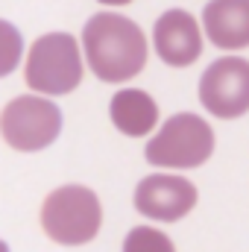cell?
Wrapping results in <instances>:
<instances>
[{"mask_svg": "<svg viewBox=\"0 0 249 252\" xmlns=\"http://www.w3.org/2000/svg\"><path fill=\"white\" fill-rule=\"evenodd\" d=\"M82 50L91 73L103 82H126L147 64L144 30L121 12H97L82 27Z\"/></svg>", "mask_w": 249, "mask_h": 252, "instance_id": "obj_1", "label": "cell"}, {"mask_svg": "<svg viewBox=\"0 0 249 252\" xmlns=\"http://www.w3.org/2000/svg\"><path fill=\"white\" fill-rule=\"evenodd\" d=\"M103 226V205L85 185H62L47 193L41 205V229L62 247H82L97 238Z\"/></svg>", "mask_w": 249, "mask_h": 252, "instance_id": "obj_2", "label": "cell"}, {"mask_svg": "<svg viewBox=\"0 0 249 252\" xmlns=\"http://www.w3.org/2000/svg\"><path fill=\"white\" fill-rule=\"evenodd\" d=\"M82 50L70 32L38 35L27 53L24 79L32 91L47 97H62L79 88L82 82Z\"/></svg>", "mask_w": 249, "mask_h": 252, "instance_id": "obj_3", "label": "cell"}, {"mask_svg": "<svg viewBox=\"0 0 249 252\" xmlns=\"http://www.w3.org/2000/svg\"><path fill=\"white\" fill-rule=\"evenodd\" d=\"M211 153H214V129L190 112L167 118V124H161L156 138H150L144 150L153 167H167V170L199 167L211 158Z\"/></svg>", "mask_w": 249, "mask_h": 252, "instance_id": "obj_4", "label": "cell"}, {"mask_svg": "<svg viewBox=\"0 0 249 252\" xmlns=\"http://www.w3.org/2000/svg\"><path fill=\"white\" fill-rule=\"evenodd\" d=\"M0 135L18 153L47 150L62 135V109L38 94L15 97L0 115Z\"/></svg>", "mask_w": 249, "mask_h": 252, "instance_id": "obj_5", "label": "cell"}, {"mask_svg": "<svg viewBox=\"0 0 249 252\" xmlns=\"http://www.w3.org/2000/svg\"><path fill=\"white\" fill-rule=\"evenodd\" d=\"M199 103L220 121H235L249 112V59L220 56L199 79Z\"/></svg>", "mask_w": 249, "mask_h": 252, "instance_id": "obj_6", "label": "cell"}, {"mask_svg": "<svg viewBox=\"0 0 249 252\" xmlns=\"http://www.w3.org/2000/svg\"><path fill=\"white\" fill-rule=\"evenodd\" d=\"M193 205H196V188L185 176L153 173L141 179L135 188V208L150 220L176 223L185 214H190Z\"/></svg>", "mask_w": 249, "mask_h": 252, "instance_id": "obj_7", "label": "cell"}, {"mask_svg": "<svg viewBox=\"0 0 249 252\" xmlns=\"http://www.w3.org/2000/svg\"><path fill=\"white\" fill-rule=\"evenodd\" d=\"M153 44L158 59L170 67H187L202 56V30L185 9H167L153 27Z\"/></svg>", "mask_w": 249, "mask_h": 252, "instance_id": "obj_8", "label": "cell"}, {"mask_svg": "<svg viewBox=\"0 0 249 252\" xmlns=\"http://www.w3.org/2000/svg\"><path fill=\"white\" fill-rule=\"evenodd\" d=\"M202 30L217 50L249 47V0H211L202 9Z\"/></svg>", "mask_w": 249, "mask_h": 252, "instance_id": "obj_9", "label": "cell"}, {"mask_svg": "<svg viewBox=\"0 0 249 252\" xmlns=\"http://www.w3.org/2000/svg\"><path fill=\"white\" fill-rule=\"evenodd\" d=\"M109 115H112V124L118 126V132H124L129 138H144L158 124V106L141 88L118 91L109 103Z\"/></svg>", "mask_w": 249, "mask_h": 252, "instance_id": "obj_10", "label": "cell"}, {"mask_svg": "<svg viewBox=\"0 0 249 252\" xmlns=\"http://www.w3.org/2000/svg\"><path fill=\"white\" fill-rule=\"evenodd\" d=\"M24 56V35L15 24L0 18V79L15 73V67L21 64Z\"/></svg>", "mask_w": 249, "mask_h": 252, "instance_id": "obj_11", "label": "cell"}, {"mask_svg": "<svg viewBox=\"0 0 249 252\" xmlns=\"http://www.w3.org/2000/svg\"><path fill=\"white\" fill-rule=\"evenodd\" d=\"M124 252H176L173 241L153 229V226H135L124 241Z\"/></svg>", "mask_w": 249, "mask_h": 252, "instance_id": "obj_12", "label": "cell"}, {"mask_svg": "<svg viewBox=\"0 0 249 252\" xmlns=\"http://www.w3.org/2000/svg\"><path fill=\"white\" fill-rule=\"evenodd\" d=\"M97 3H103V6H129L132 0H97Z\"/></svg>", "mask_w": 249, "mask_h": 252, "instance_id": "obj_13", "label": "cell"}, {"mask_svg": "<svg viewBox=\"0 0 249 252\" xmlns=\"http://www.w3.org/2000/svg\"><path fill=\"white\" fill-rule=\"evenodd\" d=\"M0 252H9V247H6V244H3V241H0Z\"/></svg>", "mask_w": 249, "mask_h": 252, "instance_id": "obj_14", "label": "cell"}]
</instances>
